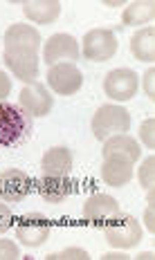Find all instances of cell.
Instances as JSON below:
<instances>
[{
    "label": "cell",
    "instance_id": "cell-1",
    "mask_svg": "<svg viewBox=\"0 0 155 260\" xmlns=\"http://www.w3.org/2000/svg\"><path fill=\"white\" fill-rule=\"evenodd\" d=\"M32 117L18 104H0V146L14 148L32 135Z\"/></svg>",
    "mask_w": 155,
    "mask_h": 260
},
{
    "label": "cell",
    "instance_id": "cell-2",
    "mask_svg": "<svg viewBox=\"0 0 155 260\" xmlns=\"http://www.w3.org/2000/svg\"><path fill=\"white\" fill-rule=\"evenodd\" d=\"M131 130V112L121 106H101L92 117V135L104 142L113 135H124Z\"/></svg>",
    "mask_w": 155,
    "mask_h": 260
},
{
    "label": "cell",
    "instance_id": "cell-3",
    "mask_svg": "<svg viewBox=\"0 0 155 260\" xmlns=\"http://www.w3.org/2000/svg\"><path fill=\"white\" fill-rule=\"evenodd\" d=\"M142 234H144L142 224L133 218V215L119 213L113 222H108V224L104 226V236H106V240H108V245L115 249H124V251L140 245Z\"/></svg>",
    "mask_w": 155,
    "mask_h": 260
},
{
    "label": "cell",
    "instance_id": "cell-4",
    "mask_svg": "<svg viewBox=\"0 0 155 260\" xmlns=\"http://www.w3.org/2000/svg\"><path fill=\"white\" fill-rule=\"evenodd\" d=\"M117 45H119V43H117V34L113 29L97 27V29H90L88 34L83 36L81 54L88 58V61L104 63L117 54Z\"/></svg>",
    "mask_w": 155,
    "mask_h": 260
},
{
    "label": "cell",
    "instance_id": "cell-5",
    "mask_svg": "<svg viewBox=\"0 0 155 260\" xmlns=\"http://www.w3.org/2000/svg\"><path fill=\"white\" fill-rule=\"evenodd\" d=\"M140 88V74L131 68H117L110 70L104 79V92L108 94V99L113 101H131L137 94Z\"/></svg>",
    "mask_w": 155,
    "mask_h": 260
},
{
    "label": "cell",
    "instance_id": "cell-6",
    "mask_svg": "<svg viewBox=\"0 0 155 260\" xmlns=\"http://www.w3.org/2000/svg\"><path fill=\"white\" fill-rule=\"evenodd\" d=\"M47 85L54 90V94L72 96L81 90L83 74L74 63H56L47 70Z\"/></svg>",
    "mask_w": 155,
    "mask_h": 260
},
{
    "label": "cell",
    "instance_id": "cell-7",
    "mask_svg": "<svg viewBox=\"0 0 155 260\" xmlns=\"http://www.w3.org/2000/svg\"><path fill=\"white\" fill-rule=\"evenodd\" d=\"M50 231L52 224L43 213H27L20 218L18 226H16V238H18V242L23 247L34 249L45 245L47 238H50Z\"/></svg>",
    "mask_w": 155,
    "mask_h": 260
},
{
    "label": "cell",
    "instance_id": "cell-8",
    "mask_svg": "<svg viewBox=\"0 0 155 260\" xmlns=\"http://www.w3.org/2000/svg\"><path fill=\"white\" fill-rule=\"evenodd\" d=\"M81 56V47L79 41L70 34H52L47 39L45 47H43V61L47 65H56V63H74Z\"/></svg>",
    "mask_w": 155,
    "mask_h": 260
},
{
    "label": "cell",
    "instance_id": "cell-9",
    "mask_svg": "<svg viewBox=\"0 0 155 260\" xmlns=\"http://www.w3.org/2000/svg\"><path fill=\"white\" fill-rule=\"evenodd\" d=\"M18 106L23 108L32 119L34 117L41 119V117H47L52 112L54 99H52V94L47 92L45 85H41L39 81H36V83H29V85H25V88L20 90Z\"/></svg>",
    "mask_w": 155,
    "mask_h": 260
},
{
    "label": "cell",
    "instance_id": "cell-10",
    "mask_svg": "<svg viewBox=\"0 0 155 260\" xmlns=\"http://www.w3.org/2000/svg\"><path fill=\"white\" fill-rule=\"evenodd\" d=\"M34 188V180L25 171L9 169L0 173V200L3 202H23Z\"/></svg>",
    "mask_w": 155,
    "mask_h": 260
},
{
    "label": "cell",
    "instance_id": "cell-11",
    "mask_svg": "<svg viewBox=\"0 0 155 260\" xmlns=\"http://www.w3.org/2000/svg\"><path fill=\"white\" fill-rule=\"evenodd\" d=\"M119 213H121V209H119V204H117V200L110 198V195H106V193L90 195V198L83 202V218L88 222H92V224L106 226Z\"/></svg>",
    "mask_w": 155,
    "mask_h": 260
},
{
    "label": "cell",
    "instance_id": "cell-12",
    "mask_svg": "<svg viewBox=\"0 0 155 260\" xmlns=\"http://www.w3.org/2000/svg\"><path fill=\"white\" fill-rule=\"evenodd\" d=\"M5 50L7 52H36L41 50V34L27 23H16L5 31Z\"/></svg>",
    "mask_w": 155,
    "mask_h": 260
},
{
    "label": "cell",
    "instance_id": "cell-13",
    "mask_svg": "<svg viewBox=\"0 0 155 260\" xmlns=\"http://www.w3.org/2000/svg\"><path fill=\"white\" fill-rule=\"evenodd\" d=\"M3 61L7 65V70L18 77L23 83H36L39 77V54L36 52H7L3 54Z\"/></svg>",
    "mask_w": 155,
    "mask_h": 260
},
{
    "label": "cell",
    "instance_id": "cell-14",
    "mask_svg": "<svg viewBox=\"0 0 155 260\" xmlns=\"http://www.w3.org/2000/svg\"><path fill=\"white\" fill-rule=\"evenodd\" d=\"M36 191L45 202L50 204H61L66 202L70 195L77 193V182L68 177H47L43 175L41 180H36Z\"/></svg>",
    "mask_w": 155,
    "mask_h": 260
},
{
    "label": "cell",
    "instance_id": "cell-15",
    "mask_svg": "<svg viewBox=\"0 0 155 260\" xmlns=\"http://www.w3.org/2000/svg\"><path fill=\"white\" fill-rule=\"evenodd\" d=\"M74 166V155L68 146H54L41 159L43 175L47 177H68Z\"/></svg>",
    "mask_w": 155,
    "mask_h": 260
},
{
    "label": "cell",
    "instance_id": "cell-16",
    "mask_svg": "<svg viewBox=\"0 0 155 260\" xmlns=\"http://www.w3.org/2000/svg\"><path fill=\"white\" fill-rule=\"evenodd\" d=\"M133 177V161H128L121 155H108L104 157V166H101V180L110 186H124Z\"/></svg>",
    "mask_w": 155,
    "mask_h": 260
},
{
    "label": "cell",
    "instance_id": "cell-17",
    "mask_svg": "<svg viewBox=\"0 0 155 260\" xmlns=\"http://www.w3.org/2000/svg\"><path fill=\"white\" fill-rule=\"evenodd\" d=\"M23 14L32 23L50 25L61 16V3L58 0H32V3H23Z\"/></svg>",
    "mask_w": 155,
    "mask_h": 260
},
{
    "label": "cell",
    "instance_id": "cell-18",
    "mask_svg": "<svg viewBox=\"0 0 155 260\" xmlns=\"http://www.w3.org/2000/svg\"><path fill=\"white\" fill-rule=\"evenodd\" d=\"M101 155H104V157H108V155H121V157H126L128 161H133V164H135V161L140 159V155H142V148H140V144H137L135 139L131 137V135L124 133V135H113V137L104 139Z\"/></svg>",
    "mask_w": 155,
    "mask_h": 260
},
{
    "label": "cell",
    "instance_id": "cell-19",
    "mask_svg": "<svg viewBox=\"0 0 155 260\" xmlns=\"http://www.w3.org/2000/svg\"><path fill=\"white\" fill-rule=\"evenodd\" d=\"M131 52L137 61L142 63H153L155 61V27L146 25L137 29L131 39Z\"/></svg>",
    "mask_w": 155,
    "mask_h": 260
},
{
    "label": "cell",
    "instance_id": "cell-20",
    "mask_svg": "<svg viewBox=\"0 0 155 260\" xmlns=\"http://www.w3.org/2000/svg\"><path fill=\"white\" fill-rule=\"evenodd\" d=\"M153 16H155L153 3H131L126 5L121 20H124V25H131V27H144V23H151Z\"/></svg>",
    "mask_w": 155,
    "mask_h": 260
},
{
    "label": "cell",
    "instance_id": "cell-21",
    "mask_svg": "<svg viewBox=\"0 0 155 260\" xmlns=\"http://www.w3.org/2000/svg\"><path fill=\"white\" fill-rule=\"evenodd\" d=\"M137 177H140L142 188H146V191H153V184H155V157L153 155L144 159V164L140 166V173H137Z\"/></svg>",
    "mask_w": 155,
    "mask_h": 260
},
{
    "label": "cell",
    "instance_id": "cell-22",
    "mask_svg": "<svg viewBox=\"0 0 155 260\" xmlns=\"http://www.w3.org/2000/svg\"><path fill=\"white\" fill-rule=\"evenodd\" d=\"M88 258H90V253L81 247H68V249H63V251L47 256V260H88Z\"/></svg>",
    "mask_w": 155,
    "mask_h": 260
},
{
    "label": "cell",
    "instance_id": "cell-23",
    "mask_svg": "<svg viewBox=\"0 0 155 260\" xmlns=\"http://www.w3.org/2000/svg\"><path fill=\"white\" fill-rule=\"evenodd\" d=\"M140 139L144 142L146 148H155V119H146V121H142Z\"/></svg>",
    "mask_w": 155,
    "mask_h": 260
},
{
    "label": "cell",
    "instance_id": "cell-24",
    "mask_svg": "<svg viewBox=\"0 0 155 260\" xmlns=\"http://www.w3.org/2000/svg\"><path fill=\"white\" fill-rule=\"evenodd\" d=\"M18 258H20L18 245L12 240H3L0 238V260H18Z\"/></svg>",
    "mask_w": 155,
    "mask_h": 260
},
{
    "label": "cell",
    "instance_id": "cell-25",
    "mask_svg": "<svg viewBox=\"0 0 155 260\" xmlns=\"http://www.w3.org/2000/svg\"><path fill=\"white\" fill-rule=\"evenodd\" d=\"M12 224H14V213H12V209H9L5 202H0V236L7 234V231L12 229Z\"/></svg>",
    "mask_w": 155,
    "mask_h": 260
},
{
    "label": "cell",
    "instance_id": "cell-26",
    "mask_svg": "<svg viewBox=\"0 0 155 260\" xmlns=\"http://www.w3.org/2000/svg\"><path fill=\"white\" fill-rule=\"evenodd\" d=\"M155 193L148 191V207H146V213H144V226H146L148 231H155Z\"/></svg>",
    "mask_w": 155,
    "mask_h": 260
},
{
    "label": "cell",
    "instance_id": "cell-27",
    "mask_svg": "<svg viewBox=\"0 0 155 260\" xmlns=\"http://www.w3.org/2000/svg\"><path fill=\"white\" fill-rule=\"evenodd\" d=\"M153 81H155V70H153V68H148V70H146V74H144V92H146V96H148L151 101L155 99Z\"/></svg>",
    "mask_w": 155,
    "mask_h": 260
},
{
    "label": "cell",
    "instance_id": "cell-28",
    "mask_svg": "<svg viewBox=\"0 0 155 260\" xmlns=\"http://www.w3.org/2000/svg\"><path fill=\"white\" fill-rule=\"evenodd\" d=\"M9 92H12V79H9L7 74L0 70V104H3V101L9 96Z\"/></svg>",
    "mask_w": 155,
    "mask_h": 260
},
{
    "label": "cell",
    "instance_id": "cell-29",
    "mask_svg": "<svg viewBox=\"0 0 155 260\" xmlns=\"http://www.w3.org/2000/svg\"><path fill=\"white\" fill-rule=\"evenodd\" d=\"M128 256L126 253H121V251H108V253H104L101 256V260H126Z\"/></svg>",
    "mask_w": 155,
    "mask_h": 260
},
{
    "label": "cell",
    "instance_id": "cell-30",
    "mask_svg": "<svg viewBox=\"0 0 155 260\" xmlns=\"http://www.w3.org/2000/svg\"><path fill=\"white\" fill-rule=\"evenodd\" d=\"M135 258H137V260H144V258H146V260H153V251H144V253H137Z\"/></svg>",
    "mask_w": 155,
    "mask_h": 260
},
{
    "label": "cell",
    "instance_id": "cell-31",
    "mask_svg": "<svg viewBox=\"0 0 155 260\" xmlns=\"http://www.w3.org/2000/svg\"><path fill=\"white\" fill-rule=\"evenodd\" d=\"M104 5H108V7H119V5H126L124 0H121V3H115V0H106Z\"/></svg>",
    "mask_w": 155,
    "mask_h": 260
}]
</instances>
